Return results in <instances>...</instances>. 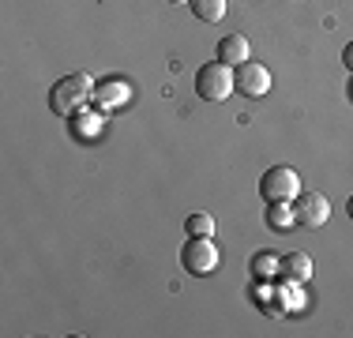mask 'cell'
I'll return each mask as SVG.
<instances>
[{
  "label": "cell",
  "mask_w": 353,
  "mask_h": 338,
  "mask_svg": "<svg viewBox=\"0 0 353 338\" xmlns=\"http://www.w3.org/2000/svg\"><path fill=\"white\" fill-rule=\"evenodd\" d=\"M279 264L282 259L274 256V252H256V256H252V275L256 278H274L279 275Z\"/></svg>",
  "instance_id": "cell-11"
},
{
  "label": "cell",
  "mask_w": 353,
  "mask_h": 338,
  "mask_svg": "<svg viewBox=\"0 0 353 338\" xmlns=\"http://www.w3.org/2000/svg\"><path fill=\"white\" fill-rule=\"evenodd\" d=\"M184 230H188V237H214V218L207 215H188V222H184Z\"/></svg>",
  "instance_id": "cell-12"
},
{
  "label": "cell",
  "mask_w": 353,
  "mask_h": 338,
  "mask_svg": "<svg viewBox=\"0 0 353 338\" xmlns=\"http://www.w3.org/2000/svg\"><path fill=\"white\" fill-rule=\"evenodd\" d=\"M342 64H346V68H350V72H353V41H350V46H346V49H342Z\"/></svg>",
  "instance_id": "cell-14"
},
{
  "label": "cell",
  "mask_w": 353,
  "mask_h": 338,
  "mask_svg": "<svg viewBox=\"0 0 353 338\" xmlns=\"http://www.w3.org/2000/svg\"><path fill=\"white\" fill-rule=\"evenodd\" d=\"M346 210H350V218H353V196H350V203H346Z\"/></svg>",
  "instance_id": "cell-15"
},
{
  "label": "cell",
  "mask_w": 353,
  "mask_h": 338,
  "mask_svg": "<svg viewBox=\"0 0 353 338\" xmlns=\"http://www.w3.org/2000/svg\"><path fill=\"white\" fill-rule=\"evenodd\" d=\"M233 90L237 87H233V68L230 64L214 61V64H203L196 72V95L203 101H222V98H230Z\"/></svg>",
  "instance_id": "cell-2"
},
{
  "label": "cell",
  "mask_w": 353,
  "mask_h": 338,
  "mask_svg": "<svg viewBox=\"0 0 353 338\" xmlns=\"http://www.w3.org/2000/svg\"><path fill=\"white\" fill-rule=\"evenodd\" d=\"M350 98H353V79H350Z\"/></svg>",
  "instance_id": "cell-16"
},
{
  "label": "cell",
  "mask_w": 353,
  "mask_h": 338,
  "mask_svg": "<svg viewBox=\"0 0 353 338\" xmlns=\"http://www.w3.org/2000/svg\"><path fill=\"white\" fill-rule=\"evenodd\" d=\"M259 196H263L267 203H290L301 196V177L297 169L290 166H271L263 173V181H259Z\"/></svg>",
  "instance_id": "cell-3"
},
{
  "label": "cell",
  "mask_w": 353,
  "mask_h": 338,
  "mask_svg": "<svg viewBox=\"0 0 353 338\" xmlns=\"http://www.w3.org/2000/svg\"><path fill=\"white\" fill-rule=\"evenodd\" d=\"M87 98H94V79L87 72H75V75H64V79L53 83L49 90V109L57 117H72L87 106Z\"/></svg>",
  "instance_id": "cell-1"
},
{
  "label": "cell",
  "mask_w": 353,
  "mask_h": 338,
  "mask_svg": "<svg viewBox=\"0 0 353 338\" xmlns=\"http://www.w3.org/2000/svg\"><path fill=\"white\" fill-rule=\"evenodd\" d=\"M192 12H196V19L203 23H218L225 15V0H188Z\"/></svg>",
  "instance_id": "cell-10"
},
{
  "label": "cell",
  "mask_w": 353,
  "mask_h": 338,
  "mask_svg": "<svg viewBox=\"0 0 353 338\" xmlns=\"http://www.w3.org/2000/svg\"><path fill=\"white\" fill-rule=\"evenodd\" d=\"M271 226H274V230H285V226H290V215H285V203H274V207H271Z\"/></svg>",
  "instance_id": "cell-13"
},
{
  "label": "cell",
  "mask_w": 353,
  "mask_h": 338,
  "mask_svg": "<svg viewBox=\"0 0 353 338\" xmlns=\"http://www.w3.org/2000/svg\"><path fill=\"white\" fill-rule=\"evenodd\" d=\"M279 275L290 278V282H308V278H312V259H308L305 252H290V256H282Z\"/></svg>",
  "instance_id": "cell-8"
},
{
  "label": "cell",
  "mask_w": 353,
  "mask_h": 338,
  "mask_svg": "<svg viewBox=\"0 0 353 338\" xmlns=\"http://www.w3.org/2000/svg\"><path fill=\"white\" fill-rule=\"evenodd\" d=\"M181 267L188 270V275H211L218 267V248L211 237H192V241H184L181 248Z\"/></svg>",
  "instance_id": "cell-4"
},
{
  "label": "cell",
  "mask_w": 353,
  "mask_h": 338,
  "mask_svg": "<svg viewBox=\"0 0 353 338\" xmlns=\"http://www.w3.org/2000/svg\"><path fill=\"white\" fill-rule=\"evenodd\" d=\"M94 101L102 109H113V106H121V101H128V83H124V79L94 83Z\"/></svg>",
  "instance_id": "cell-9"
},
{
  "label": "cell",
  "mask_w": 353,
  "mask_h": 338,
  "mask_svg": "<svg viewBox=\"0 0 353 338\" xmlns=\"http://www.w3.org/2000/svg\"><path fill=\"white\" fill-rule=\"evenodd\" d=\"M233 87H237V95H245V98H263L267 90H271V72H267L263 64L245 61L237 72H233Z\"/></svg>",
  "instance_id": "cell-5"
},
{
  "label": "cell",
  "mask_w": 353,
  "mask_h": 338,
  "mask_svg": "<svg viewBox=\"0 0 353 338\" xmlns=\"http://www.w3.org/2000/svg\"><path fill=\"white\" fill-rule=\"evenodd\" d=\"M331 215V203H327L323 192H301L297 196V207H293V218H297L305 230H319Z\"/></svg>",
  "instance_id": "cell-6"
},
{
  "label": "cell",
  "mask_w": 353,
  "mask_h": 338,
  "mask_svg": "<svg viewBox=\"0 0 353 338\" xmlns=\"http://www.w3.org/2000/svg\"><path fill=\"white\" fill-rule=\"evenodd\" d=\"M173 4H181V0H173Z\"/></svg>",
  "instance_id": "cell-17"
},
{
  "label": "cell",
  "mask_w": 353,
  "mask_h": 338,
  "mask_svg": "<svg viewBox=\"0 0 353 338\" xmlns=\"http://www.w3.org/2000/svg\"><path fill=\"white\" fill-rule=\"evenodd\" d=\"M214 53H218V61H222V64L241 68V64L248 61V38H245V34H225V38L218 41Z\"/></svg>",
  "instance_id": "cell-7"
}]
</instances>
